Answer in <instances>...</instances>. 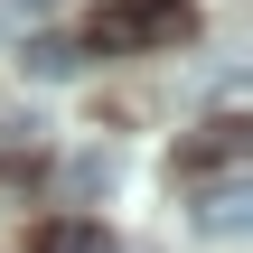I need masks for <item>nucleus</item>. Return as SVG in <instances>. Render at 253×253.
I'll return each mask as SVG.
<instances>
[{
	"label": "nucleus",
	"instance_id": "obj_2",
	"mask_svg": "<svg viewBox=\"0 0 253 253\" xmlns=\"http://www.w3.org/2000/svg\"><path fill=\"white\" fill-rule=\"evenodd\" d=\"M225 160H244V122H207V131L178 150V169H188V178H207V169H225Z\"/></svg>",
	"mask_w": 253,
	"mask_h": 253
},
{
	"label": "nucleus",
	"instance_id": "obj_6",
	"mask_svg": "<svg viewBox=\"0 0 253 253\" xmlns=\"http://www.w3.org/2000/svg\"><path fill=\"white\" fill-rule=\"evenodd\" d=\"M66 188H75V197H94V188H113V150H75V169H66Z\"/></svg>",
	"mask_w": 253,
	"mask_h": 253
},
{
	"label": "nucleus",
	"instance_id": "obj_5",
	"mask_svg": "<svg viewBox=\"0 0 253 253\" xmlns=\"http://www.w3.org/2000/svg\"><path fill=\"white\" fill-rule=\"evenodd\" d=\"M28 253H103V235H94L84 216H66V225H47V235H38Z\"/></svg>",
	"mask_w": 253,
	"mask_h": 253
},
{
	"label": "nucleus",
	"instance_id": "obj_4",
	"mask_svg": "<svg viewBox=\"0 0 253 253\" xmlns=\"http://www.w3.org/2000/svg\"><path fill=\"white\" fill-rule=\"evenodd\" d=\"M19 150L38 160V150H47V122H38V113H19V103H0V160H19Z\"/></svg>",
	"mask_w": 253,
	"mask_h": 253
},
{
	"label": "nucleus",
	"instance_id": "obj_3",
	"mask_svg": "<svg viewBox=\"0 0 253 253\" xmlns=\"http://www.w3.org/2000/svg\"><path fill=\"white\" fill-rule=\"evenodd\" d=\"M19 66H28V75H75L84 56H75V38H47V28H28V47H19Z\"/></svg>",
	"mask_w": 253,
	"mask_h": 253
},
{
	"label": "nucleus",
	"instance_id": "obj_8",
	"mask_svg": "<svg viewBox=\"0 0 253 253\" xmlns=\"http://www.w3.org/2000/svg\"><path fill=\"white\" fill-rule=\"evenodd\" d=\"M66 0H0V28H47Z\"/></svg>",
	"mask_w": 253,
	"mask_h": 253
},
{
	"label": "nucleus",
	"instance_id": "obj_1",
	"mask_svg": "<svg viewBox=\"0 0 253 253\" xmlns=\"http://www.w3.org/2000/svg\"><path fill=\"white\" fill-rule=\"evenodd\" d=\"M188 0H103L94 9V47H178L188 38Z\"/></svg>",
	"mask_w": 253,
	"mask_h": 253
},
{
	"label": "nucleus",
	"instance_id": "obj_7",
	"mask_svg": "<svg viewBox=\"0 0 253 253\" xmlns=\"http://www.w3.org/2000/svg\"><path fill=\"white\" fill-rule=\"evenodd\" d=\"M207 235H235L244 225V188H207V216H197Z\"/></svg>",
	"mask_w": 253,
	"mask_h": 253
}]
</instances>
